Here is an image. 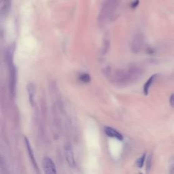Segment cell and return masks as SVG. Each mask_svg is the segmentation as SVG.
<instances>
[{"label":"cell","mask_w":174,"mask_h":174,"mask_svg":"<svg viewBox=\"0 0 174 174\" xmlns=\"http://www.w3.org/2000/svg\"><path fill=\"white\" fill-rule=\"evenodd\" d=\"M105 73L113 84L119 87H124L137 80L142 75L143 71L141 67L133 65L127 69H117L114 71L107 69Z\"/></svg>","instance_id":"6da1fadb"},{"label":"cell","mask_w":174,"mask_h":174,"mask_svg":"<svg viewBox=\"0 0 174 174\" xmlns=\"http://www.w3.org/2000/svg\"><path fill=\"white\" fill-rule=\"evenodd\" d=\"M120 1L121 0H105L104 1L98 17L100 25H104L108 20L112 18L119 6Z\"/></svg>","instance_id":"7a4b0ae2"},{"label":"cell","mask_w":174,"mask_h":174,"mask_svg":"<svg viewBox=\"0 0 174 174\" xmlns=\"http://www.w3.org/2000/svg\"><path fill=\"white\" fill-rule=\"evenodd\" d=\"M42 166L45 174H57L56 165L50 157H46L44 158Z\"/></svg>","instance_id":"3957f363"},{"label":"cell","mask_w":174,"mask_h":174,"mask_svg":"<svg viewBox=\"0 0 174 174\" xmlns=\"http://www.w3.org/2000/svg\"><path fill=\"white\" fill-rule=\"evenodd\" d=\"M65 150V158L69 165L72 167H73L76 165L75 158H74V153H73V150L72 146L70 144H66L64 147Z\"/></svg>","instance_id":"277c9868"},{"label":"cell","mask_w":174,"mask_h":174,"mask_svg":"<svg viewBox=\"0 0 174 174\" xmlns=\"http://www.w3.org/2000/svg\"><path fill=\"white\" fill-rule=\"evenodd\" d=\"M143 44H144V37L142 34H137L131 42V51L135 53L139 52L141 51Z\"/></svg>","instance_id":"5b68a950"},{"label":"cell","mask_w":174,"mask_h":174,"mask_svg":"<svg viewBox=\"0 0 174 174\" xmlns=\"http://www.w3.org/2000/svg\"><path fill=\"white\" fill-rule=\"evenodd\" d=\"M103 131L107 137L117 139L118 141H122L124 140L123 135L121 133L118 132L117 129L112 128V127L106 126L104 127Z\"/></svg>","instance_id":"8992f818"},{"label":"cell","mask_w":174,"mask_h":174,"mask_svg":"<svg viewBox=\"0 0 174 174\" xmlns=\"http://www.w3.org/2000/svg\"><path fill=\"white\" fill-rule=\"evenodd\" d=\"M25 143L26 148H27V153L29 154V158L31 160V162H32V163L33 165V167H34L35 169L36 170V171H38V166H37V162H36V158H35L33 151L32 150V146H31V144H30L28 138L27 137H25Z\"/></svg>","instance_id":"52a82bcc"},{"label":"cell","mask_w":174,"mask_h":174,"mask_svg":"<svg viewBox=\"0 0 174 174\" xmlns=\"http://www.w3.org/2000/svg\"><path fill=\"white\" fill-rule=\"evenodd\" d=\"M27 90L28 96H29V101L32 106H35L36 103V85L33 83H29L27 87Z\"/></svg>","instance_id":"ba28073f"},{"label":"cell","mask_w":174,"mask_h":174,"mask_svg":"<svg viewBox=\"0 0 174 174\" xmlns=\"http://www.w3.org/2000/svg\"><path fill=\"white\" fill-rule=\"evenodd\" d=\"M157 74H154L152 75L151 77H150L149 79L147 80V82L145 83L144 86V88H143V91H144V93L145 95H148V92H149V89L150 87L152 86V84L153 83V82L154 81V80L156 79L157 77Z\"/></svg>","instance_id":"9c48e42d"},{"label":"cell","mask_w":174,"mask_h":174,"mask_svg":"<svg viewBox=\"0 0 174 174\" xmlns=\"http://www.w3.org/2000/svg\"><path fill=\"white\" fill-rule=\"evenodd\" d=\"M11 0H2V12L3 14H6L8 12L10 7Z\"/></svg>","instance_id":"30bf717a"},{"label":"cell","mask_w":174,"mask_h":174,"mask_svg":"<svg viewBox=\"0 0 174 174\" xmlns=\"http://www.w3.org/2000/svg\"><path fill=\"white\" fill-rule=\"evenodd\" d=\"M152 154H150V155L146 158V172L147 173H149L152 168Z\"/></svg>","instance_id":"8fae6325"},{"label":"cell","mask_w":174,"mask_h":174,"mask_svg":"<svg viewBox=\"0 0 174 174\" xmlns=\"http://www.w3.org/2000/svg\"><path fill=\"white\" fill-rule=\"evenodd\" d=\"M146 161V154L144 153L138 158L136 161V165L138 168H142L144 167L145 161Z\"/></svg>","instance_id":"7c38bea8"},{"label":"cell","mask_w":174,"mask_h":174,"mask_svg":"<svg viewBox=\"0 0 174 174\" xmlns=\"http://www.w3.org/2000/svg\"><path fill=\"white\" fill-rule=\"evenodd\" d=\"M79 79L84 83H88L91 81V76L88 73H83L82 74H81L79 77Z\"/></svg>","instance_id":"4fadbf2b"},{"label":"cell","mask_w":174,"mask_h":174,"mask_svg":"<svg viewBox=\"0 0 174 174\" xmlns=\"http://www.w3.org/2000/svg\"><path fill=\"white\" fill-rule=\"evenodd\" d=\"M104 46H103V51H102V53L103 54H106L107 53V51H108V48L110 47V40H106L105 42H104Z\"/></svg>","instance_id":"5bb4252c"},{"label":"cell","mask_w":174,"mask_h":174,"mask_svg":"<svg viewBox=\"0 0 174 174\" xmlns=\"http://www.w3.org/2000/svg\"><path fill=\"white\" fill-rule=\"evenodd\" d=\"M169 103H170V105L174 107V94H173L171 97H170Z\"/></svg>","instance_id":"9a60e30c"},{"label":"cell","mask_w":174,"mask_h":174,"mask_svg":"<svg viewBox=\"0 0 174 174\" xmlns=\"http://www.w3.org/2000/svg\"><path fill=\"white\" fill-rule=\"evenodd\" d=\"M139 0H135V1H134L133 2H132V3H131V7H133V8H135L137 6V5L139 4Z\"/></svg>","instance_id":"2e32d148"},{"label":"cell","mask_w":174,"mask_h":174,"mask_svg":"<svg viewBox=\"0 0 174 174\" xmlns=\"http://www.w3.org/2000/svg\"><path fill=\"white\" fill-rule=\"evenodd\" d=\"M140 174H142V173H140Z\"/></svg>","instance_id":"e0dca14e"}]
</instances>
